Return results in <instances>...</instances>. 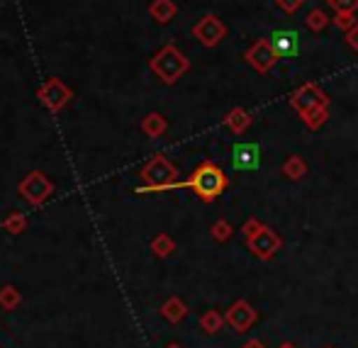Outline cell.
Instances as JSON below:
<instances>
[{"instance_id":"1","label":"cell","mask_w":358,"mask_h":348,"mask_svg":"<svg viewBox=\"0 0 358 348\" xmlns=\"http://www.w3.org/2000/svg\"><path fill=\"white\" fill-rule=\"evenodd\" d=\"M180 185H183V188H190L200 200H205V203H213L217 195L224 193L227 175H224V171H222L220 166H215V164H210V161H208V164L200 166V168Z\"/></svg>"},{"instance_id":"2","label":"cell","mask_w":358,"mask_h":348,"mask_svg":"<svg viewBox=\"0 0 358 348\" xmlns=\"http://www.w3.org/2000/svg\"><path fill=\"white\" fill-rule=\"evenodd\" d=\"M151 68H154L156 73H159L161 78L166 80V83H173V80L178 78V75L183 73L185 68H188V61H185V59L180 57V54L176 52L173 47H169V49H164V52H161L159 57L154 59Z\"/></svg>"},{"instance_id":"3","label":"cell","mask_w":358,"mask_h":348,"mask_svg":"<svg viewBox=\"0 0 358 348\" xmlns=\"http://www.w3.org/2000/svg\"><path fill=\"white\" fill-rule=\"evenodd\" d=\"M142 175H144L146 183H149L151 190H161V188H171V183H173V178H176V171L169 161L156 156V159L144 168Z\"/></svg>"},{"instance_id":"4","label":"cell","mask_w":358,"mask_h":348,"mask_svg":"<svg viewBox=\"0 0 358 348\" xmlns=\"http://www.w3.org/2000/svg\"><path fill=\"white\" fill-rule=\"evenodd\" d=\"M244 59L251 64L259 73H266L271 66H273V61L278 57H275L273 47H271V39H261V42H256L254 47L249 49V52L244 54Z\"/></svg>"},{"instance_id":"5","label":"cell","mask_w":358,"mask_h":348,"mask_svg":"<svg viewBox=\"0 0 358 348\" xmlns=\"http://www.w3.org/2000/svg\"><path fill=\"white\" fill-rule=\"evenodd\" d=\"M249 249L254 251L259 259H271V256L280 249V239L271 229H261L259 226V231L249 236Z\"/></svg>"},{"instance_id":"6","label":"cell","mask_w":358,"mask_h":348,"mask_svg":"<svg viewBox=\"0 0 358 348\" xmlns=\"http://www.w3.org/2000/svg\"><path fill=\"white\" fill-rule=\"evenodd\" d=\"M271 47H273L278 59H290L300 52V34L292 32V29H278L271 37Z\"/></svg>"},{"instance_id":"7","label":"cell","mask_w":358,"mask_h":348,"mask_svg":"<svg viewBox=\"0 0 358 348\" xmlns=\"http://www.w3.org/2000/svg\"><path fill=\"white\" fill-rule=\"evenodd\" d=\"M231 164L236 171H254L261 166V149L256 144H236L231 149Z\"/></svg>"},{"instance_id":"8","label":"cell","mask_w":358,"mask_h":348,"mask_svg":"<svg viewBox=\"0 0 358 348\" xmlns=\"http://www.w3.org/2000/svg\"><path fill=\"white\" fill-rule=\"evenodd\" d=\"M195 37H200L208 47H213V44H217L222 37H224V24L210 15V17H205L203 22L195 27Z\"/></svg>"},{"instance_id":"9","label":"cell","mask_w":358,"mask_h":348,"mask_svg":"<svg viewBox=\"0 0 358 348\" xmlns=\"http://www.w3.org/2000/svg\"><path fill=\"white\" fill-rule=\"evenodd\" d=\"M324 95L320 93V90H315V85H305V88L300 90V93L292 95V105L300 110H305V105H310V108H317V105H324Z\"/></svg>"},{"instance_id":"10","label":"cell","mask_w":358,"mask_h":348,"mask_svg":"<svg viewBox=\"0 0 358 348\" xmlns=\"http://www.w3.org/2000/svg\"><path fill=\"white\" fill-rule=\"evenodd\" d=\"M251 319H254V312H251L244 302H239V305L231 307L229 321H231V326H234V329H246V326L251 324Z\"/></svg>"},{"instance_id":"11","label":"cell","mask_w":358,"mask_h":348,"mask_svg":"<svg viewBox=\"0 0 358 348\" xmlns=\"http://www.w3.org/2000/svg\"><path fill=\"white\" fill-rule=\"evenodd\" d=\"M227 124H231V129H234V132H241V129L249 124V117H246L244 110H234V113L229 115V119H227Z\"/></svg>"},{"instance_id":"12","label":"cell","mask_w":358,"mask_h":348,"mask_svg":"<svg viewBox=\"0 0 358 348\" xmlns=\"http://www.w3.org/2000/svg\"><path fill=\"white\" fill-rule=\"evenodd\" d=\"M307 24H310L312 29H322L327 24V17L322 15V10H315V13H310V17H307Z\"/></svg>"},{"instance_id":"13","label":"cell","mask_w":358,"mask_h":348,"mask_svg":"<svg viewBox=\"0 0 358 348\" xmlns=\"http://www.w3.org/2000/svg\"><path fill=\"white\" fill-rule=\"evenodd\" d=\"M144 129H146L149 134H156L159 129H164V122L159 119V115H149V119L144 122Z\"/></svg>"},{"instance_id":"14","label":"cell","mask_w":358,"mask_h":348,"mask_svg":"<svg viewBox=\"0 0 358 348\" xmlns=\"http://www.w3.org/2000/svg\"><path fill=\"white\" fill-rule=\"evenodd\" d=\"M278 5L285 10V13H292V10H297L302 5V0H278Z\"/></svg>"},{"instance_id":"15","label":"cell","mask_w":358,"mask_h":348,"mask_svg":"<svg viewBox=\"0 0 358 348\" xmlns=\"http://www.w3.org/2000/svg\"><path fill=\"white\" fill-rule=\"evenodd\" d=\"M215 236H217V239H227V236H229V234H227V224H217L215 226Z\"/></svg>"},{"instance_id":"16","label":"cell","mask_w":358,"mask_h":348,"mask_svg":"<svg viewBox=\"0 0 358 348\" xmlns=\"http://www.w3.org/2000/svg\"><path fill=\"white\" fill-rule=\"evenodd\" d=\"M349 44H351V47H358V29L349 32Z\"/></svg>"},{"instance_id":"17","label":"cell","mask_w":358,"mask_h":348,"mask_svg":"<svg viewBox=\"0 0 358 348\" xmlns=\"http://www.w3.org/2000/svg\"><path fill=\"white\" fill-rule=\"evenodd\" d=\"M339 24H341V27H346V24H349V13L341 15V17H339Z\"/></svg>"},{"instance_id":"18","label":"cell","mask_w":358,"mask_h":348,"mask_svg":"<svg viewBox=\"0 0 358 348\" xmlns=\"http://www.w3.org/2000/svg\"><path fill=\"white\" fill-rule=\"evenodd\" d=\"M246 348H261V344H249V346H246Z\"/></svg>"},{"instance_id":"19","label":"cell","mask_w":358,"mask_h":348,"mask_svg":"<svg viewBox=\"0 0 358 348\" xmlns=\"http://www.w3.org/2000/svg\"><path fill=\"white\" fill-rule=\"evenodd\" d=\"M171 348H178V346H171Z\"/></svg>"},{"instance_id":"20","label":"cell","mask_w":358,"mask_h":348,"mask_svg":"<svg viewBox=\"0 0 358 348\" xmlns=\"http://www.w3.org/2000/svg\"><path fill=\"white\" fill-rule=\"evenodd\" d=\"M283 348H290V346H283Z\"/></svg>"}]
</instances>
